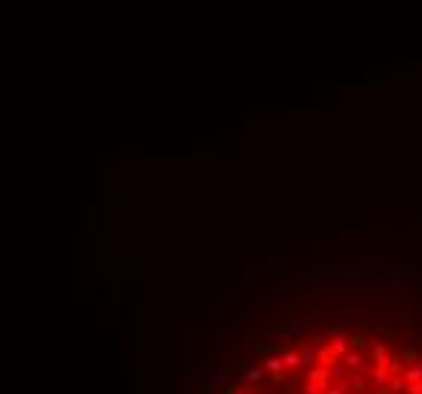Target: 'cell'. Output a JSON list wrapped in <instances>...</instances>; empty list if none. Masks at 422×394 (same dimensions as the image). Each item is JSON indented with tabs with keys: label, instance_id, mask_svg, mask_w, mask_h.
Segmentation results:
<instances>
[{
	"label": "cell",
	"instance_id": "cell-1",
	"mask_svg": "<svg viewBox=\"0 0 422 394\" xmlns=\"http://www.w3.org/2000/svg\"><path fill=\"white\" fill-rule=\"evenodd\" d=\"M331 352H334L337 358H346V355L353 352V337H346V333H334V337H331Z\"/></svg>",
	"mask_w": 422,
	"mask_h": 394
},
{
	"label": "cell",
	"instance_id": "cell-2",
	"mask_svg": "<svg viewBox=\"0 0 422 394\" xmlns=\"http://www.w3.org/2000/svg\"><path fill=\"white\" fill-rule=\"evenodd\" d=\"M371 361H374V367H389V361H392L389 349H386L383 343H377V346H371Z\"/></svg>",
	"mask_w": 422,
	"mask_h": 394
},
{
	"label": "cell",
	"instance_id": "cell-3",
	"mask_svg": "<svg viewBox=\"0 0 422 394\" xmlns=\"http://www.w3.org/2000/svg\"><path fill=\"white\" fill-rule=\"evenodd\" d=\"M283 364H286V370H304L301 349H286V352H283Z\"/></svg>",
	"mask_w": 422,
	"mask_h": 394
},
{
	"label": "cell",
	"instance_id": "cell-4",
	"mask_svg": "<svg viewBox=\"0 0 422 394\" xmlns=\"http://www.w3.org/2000/svg\"><path fill=\"white\" fill-rule=\"evenodd\" d=\"M261 379H264V370H261V367H252V370H246V373L240 376V382H243V385H246L249 391H255L252 385H259Z\"/></svg>",
	"mask_w": 422,
	"mask_h": 394
},
{
	"label": "cell",
	"instance_id": "cell-5",
	"mask_svg": "<svg viewBox=\"0 0 422 394\" xmlns=\"http://www.w3.org/2000/svg\"><path fill=\"white\" fill-rule=\"evenodd\" d=\"M343 361H346V367H350V373H358V370H368V367H364V355H361V352H350V355H346Z\"/></svg>",
	"mask_w": 422,
	"mask_h": 394
},
{
	"label": "cell",
	"instance_id": "cell-6",
	"mask_svg": "<svg viewBox=\"0 0 422 394\" xmlns=\"http://www.w3.org/2000/svg\"><path fill=\"white\" fill-rule=\"evenodd\" d=\"M316 361L322 364V367H331V364L337 361V355L331 352V346H319V349H316Z\"/></svg>",
	"mask_w": 422,
	"mask_h": 394
},
{
	"label": "cell",
	"instance_id": "cell-7",
	"mask_svg": "<svg viewBox=\"0 0 422 394\" xmlns=\"http://www.w3.org/2000/svg\"><path fill=\"white\" fill-rule=\"evenodd\" d=\"M404 382H407V385L422 382V361H416L413 367H407V370H404Z\"/></svg>",
	"mask_w": 422,
	"mask_h": 394
},
{
	"label": "cell",
	"instance_id": "cell-8",
	"mask_svg": "<svg viewBox=\"0 0 422 394\" xmlns=\"http://www.w3.org/2000/svg\"><path fill=\"white\" fill-rule=\"evenodd\" d=\"M222 382H225V373H213V376H210V382H207V388H204V394H213L219 385H222Z\"/></svg>",
	"mask_w": 422,
	"mask_h": 394
},
{
	"label": "cell",
	"instance_id": "cell-9",
	"mask_svg": "<svg viewBox=\"0 0 422 394\" xmlns=\"http://www.w3.org/2000/svg\"><path fill=\"white\" fill-rule=\"evenodd\" d=\"M325 394H350V379H343V382H334V385H328V391Z\"/></svg>",
	"mask_w": 422,
	"mask_h": 394
},
{
	"label": "cell",
	"instance_id": "cell-10",
	"mask_svg": "<svg viewBox=\"0 0 422 394\" xmlns=\"http://www.w3.org/2000/svg\"><path fill=\"white\" fill-rule=\"evenodd\" d=\"M286 394H301V382H298V376H292V379H289V388H286Z\"/></svg>",
	"mask_w": 422,
	"mask_h": 394
},
{
	"label": "cell",
	"instance_id": "cell-11",
	"mask_svg": "<svg viewBox=\"0 0 422 394\" xmlns=\"http://www.w3.org/2000/svg\"><path fill=\"white\" fill-rule=\"evenodd\" d=\"M386 370H389L392 376H398V373H401V358H392V361H389V367H386Z\"/></svg>",
	"mask_w": 422,
	"mask_h": 394
},
{
	"label": "cell",
	"instance_id": "cell-12",
	"mask_svg": "<svg viewBox=\"0 0 422 394\" xmlns=\"http://www.w3.org/2000/svg\"><path fill=\"white\" fill-rule=\"evenodd\" d=\"M259 394H283V391H280V385H277V382H270V385H267V388H261Z\"/></svg>",
	"mask_w": 422,
	"mask_h": 394
},
{
	"label": "cell",
	"instance_id": "cell-13",
	"mask_svg": "<svg viewBox=\"0 0 422 394\" xmlns=\"http://www.w3.org/2000/svg\"><path fill=\"white\" fill-rule=\"evenodd\" d=\"M286 333H289V337H301V333H304V328H301V325H292Z\"/></svg>",
	"mask_w": 422,
	"mask_h": 394
},
{
	"label": "cell",
	"instance_id": "cell-14",
	"mask_svg": "<svg viewBox=\"0 0 422 394\" xmlns=\"http://www.w3.org/2000/svg\"><path fill=\"white\" fill-rule=\"evenodd\" d=\"M407 394H422V382H413V385H407Z\"/></svg>",
	"mask_w": 422,
	"mask_h": 394
},
{
	"label": "cell",
	"instance_id": "cell-15",
	"mask_svg": "<svg viewBox=\"0 0 422 394\" xmlns=\"http://www.w3.org/2000/svg\"><path fill=\"white\" fill-rule=\"evenodd\" d=\"M243 394H252V391H243Z\"/></svg>",
	"mask_w": 422,
	"mask_h": 394
}]
</instances>
